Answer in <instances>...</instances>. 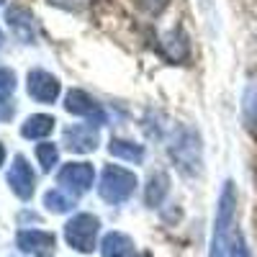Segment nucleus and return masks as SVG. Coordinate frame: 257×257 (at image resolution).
<instances>
[{
	"mask_svg": "<svg viewBox=\"0 0 257 257\" xmlns=\"http://www.w3.org/2000/svg\"><path fill=\"white\" fill-rule=\"evenodd\" d=\"M26 88L36 103H54L59 95V80L47 70H31L29 80H26Z\"/></svg>",
	"mask_w": 257,
	"mask_h": 257,
	"instance_id": "nucleus-8",
	"label": "nucleus"
},
{
	"mask_svg": "<svg viewBox=\"0 0 257 257\" xmlns=\"http://www.w3.org/2000/svg\"><path fill=\"white\" fill-rule=\"evenodd\" d=\"M244 118L252 132H257V85H252L244 95Z\"/></svg>",
	"mask_w": 257,
	"mask_h": 257,
	"instance_id": "nucleus-18",
	"label": "nucleus"
},
{
	"mask_svg": "<svg viewBox=\"0 0 257 257\" xmlns=\"http://www.w3.org/2000/svg\"><path fill=\"white\" fill-rule=\"evenodd\" d=\"M100 254L103 257H137V244L128 234L111 231V234H105L103 242H100Z\"/></svg>",
	"mask_w": 257,
	"mask_h": 257,
	"instance_id": "nucleus-11",
	"label": "nucleus"
},
{
	"mask_svg": "<svg viewBox=\"0 0 257 257\" xmlns=\"http://www.w3.org/2000/svg\"><path fill=\"white\" fill-rule=\"evenodd\" d=\"M16 90V75L13 70H6V67H0V105H3Z\"/></svg>",
	"mask_w": 257,
	"mask_h": 257,
	"instance_id": "nucleus-19",
	"label": "nucleus"
},
{
	"mask_svg": "<svg viewBox=\"0 0 257 257\" xmlns=\"http://www.w3.org/2000/svg\"><path fill=\"white\" fill-rule=\"evenodd\" d=\"M108 152L118 160H126V162H134L139 165L144 160V147L142 144H134V142H128V139H111L108 144Z\"/></svg>",
	"mask_w": 257,
	"mask_h": 257,
	"instance_id": "nucleus-15",
	"label": "nucleus"
},
{
	"mask_svg": "<svg viewBox=\"0 0 257 257\" xmlns=\"http://www.w3.org/2000/svg\"><path fill=\"white\" fill-rule=\"evenodd\" d=\"M64 108H67L72 116H85V118H93L100 123L103 121V113H100V105L95 103L93 95H88L85 90H70L67 98H64Z\"/></svg>",
	"mask_w": 257,
	"mask_h": 257,
	"instance_id": "nucleus-10",
	"label": "nucleus"
},
{
	"mask_svg": "<svg viewBox=\"0 0 257 257\" xmlns=\"http://www.w3.org/2000/svg\"><path fill=\"white\" fill-rule=\"evenodd\" d=\"M6 18H8L11 31H13L21 41L31 44L34 36H36V21H34V16H31L26 8H8Z\"/></svg>",
	"mask_w": 257,
	"mask_h": 257,
	"instance_id": "nucleus-12",
	"label": "nucleus"
},
{
	"mask_svg": "<svg viewBox=\"0 0 257 257\" xmlns=\"http://www.w3.org/2000/svg\"><path fill=\"white\" fill-rule=\"evenodd\" d=\"M44 206L52 213H64V211H70L75 206V196H70L64 188H54V190H49L44 196Z\"/></svg>",
	"mask_w": 257,
	"mask_h": 257,
	"instance_id": "nucleus-16",
	"label": "nucleus"
},
{
	"mask_svg": "<svg viewBox=\"0 0 257 257\" xmlns=\"http://www.w3.org/2000/svg\"><path fill=\"white\" fill-rule=\"evenodd\" d=\"M3 160H6V149H3V144H0V165H3Z\"/></svg>",
	"mask_w": 257,
	"mask_h": 257,
	"instance_id": "nucleus-21",
	"label": "nucleus"
},
{
	"mask_svg": "<svg viewBox=\"0 0 257 257\" xmlns=\"http://www.w3.org/2000/svg\"><path fill=\"white\" fill-rule=\"evenodd\" d=\"M170 155L178 162V167L188 175H196L201 170V139L193 128H180V134L175 137Z\"/></svg>",
	"mask_w": 257,
	"mask_h": 257,
	"instance_id": "nucleus-4",
	"label": "nucleus"
},
{
	"mask_svg": "<svg viewBox=\"0 0 257 257\" xmlns=\"http://www.w3.org/2000/svg\"><path fill=\"white\" fill-rule=\"evenodd\" d=\"M16 244L21 247V252L34 254V257H52L57 249L54 234L41 231V229H21L16 237Z\"/></svg>",
	"mask_w": 257,
	"mask_h": 257,
	"instance_id": "nucleus-6",
	"label": "nucleus"
},
{
	"mask_svg": "<svg viewBox=\"0 0 257 257\" xmlns=\"http://www.w3.org/2000/svg\"><path fill=\"white\" fill-rule=\"evenodd\" d=\"M234 208H237V190L234 183L226 180L221 188V196L216 203V219H213V237H211V249L208 257H226L229 244H231V224H234Z\"/></svg>",
	"mask_w": 257,
	"mask_h": 257,
	"instance_id": "nucleus-1",
	"label": "nucleus"
},
{
	"mask_svg": "<svg viewBox=\"0 0 257 257\" xmlns=\"http://www.w3.org/2000/svg\"><path fill=\"white\" fill-rule=\"evenodd\" d=\"M64 144L77 155H88L98 147V132H93V126H82V123L70 126L64 128Z\"/></svg>",
	"mask_w": 257,
	"mask_h": 257,
	"instance_id": "nucleus-9",
	"label": "nucleus"
},
{
	"mask_svg": "<svg viewBox=\"0 0 257 257\" xmlns=\"http://www.w3.org/2000/svg\"><path fill=\"white\" fill-rule=\"evenodd\" d=\"M226 257H249V249H247V244H244V237L237 231L231 237V244H229V254Z\"/></svg>",
	"mask_w": 257,
	"mask_h": 257,
	"instance_id": "nucleus-20",
	"label": "nucleus"
},
{
	"mask_svg": "<svg viewBox=\"0 0 257 257\" xmlns=\"http://www.w3.org/2000/svg\"><path fill=\"white\" fill-rule=\"evenodd\" d=\"M93 180H95V173H93V165L88 162H70L59 170V185H64V190H70L72 196L90 190Z\"/></svg>",
	"mask_w": 257,
	"mask_h": 257,
	"instance_id": "nucleus-5",
	"label": "nucleus"
},
{
	"mask_svg": "<svg viewBox=\"0 0 257 257\" xmlns=\"http://www.w3.org/2000/svg\"><path fill=\"white\" fill-rule=\"evenodd\" d=\"M8 185L11 190L16 193V196L21 201H29L34 196V188H36V175H34V170L29 165V160L24 155H18L8 170Z\"/></svg>",
	"mask_w": 257,
	"mask_h": 257,
	"instance_id": "nucleus-7",
	"label": "nucleus"
},
{
	"mask_svg": "<svg viewBox=\"0 0 257 257\" xmlns=\"http://www.w3.org/2000/svg\"><path fill=\"white\" fill-rule=\"evenodd\" d=\"M137 188V175L126 167H118V165H108L100 175V185H98V193L105 203H123L128 201V196L134 193Z\"/></svg>",
	"mask_w": 257,
	"mask_h": 257,
	"instance_id": "nucleus-2",
	"label": "nucleus"
},
{
	"mask_svg": "<svg viewBox=\"0 0 257 257\" xmlns=\"http://www.w3.org/2000/svg\"><path fill=\"white\" fill-rule=\"evenodd\" d=\"M167 190H170V178L167 173H162V170H157V173L149 175L147 180V193H144V198H147V206H160L162 198L167 196Z\"/></svg>",
	"mask_w": 257,
	"mask_h": 257,
	"instance_id": "nucleus-14",
	"label": "nucleus"
},
{
	"mask_svg": "<svg viewBox=\"0 0 257 257\" xmlns=\"http://www.w3.org/2000/svg\"><path fill=\"white\" fill-rule=\"evenodd\" d=\"M54 118L47 116V113H34L24 121V126H21V134H24L26 139H44L52 134V128H54Z\"/></svg>",
	"mask_w": 257,
	"mask_h": 257,
	"instance_id": "nucleus-13",
	"label": "nucleus"
},
{
	"mask_svg": "<svg viewBox=\"0 0 257 257\" xmlns=\"http://www.w3.org/2000/svg\"><path fill=\"white\" fill-rule=\"evenodd\" d=\"M98 229H100L98 216H93V213H77V216H72L64 224V239H67V244L72 249L88 254L95 249Z\"/></svg>",
	"mask_w": 257,
	"mask_h": 257,
	"instance_id": "nucleus-3",
	"label": "nucleus"
},
{
	"mask_svg": "<svg viewBox=\"0 0 257 257\" xmlns=\"http://www.w3.org/2000/svg\"><path fill=\"white\" fill-rule=\"evenodd\" d=\"M36 157H39L41 170H52V167L59 162V149H57L54 144L44 142V144H39V147H36Z\"/></svg>",
	"mask_w": 257,
	"mask_h": 257,
	"instance_id": "nucleus-17",
	"label": "nucleus"
}]
</instances>
